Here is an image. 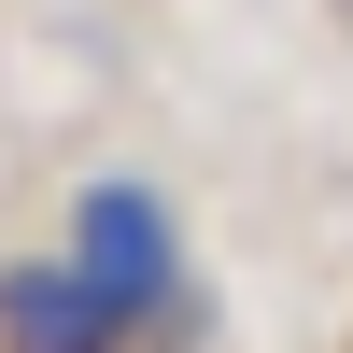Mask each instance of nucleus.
<instances>
[{
	"label": "nucleus",
	"instance_id": "obj_2",
	"mask_svg": "<svg viewBox=\"0 0 353 353\" xmlns=\"http://www.w3.org/2000/svg\"><path fill=\"white\" fill-rule=\"evenodd\" d=\"M128 311L85 283V254H28V269H0V339L14 353H113Z\"/></svg>",
	"mask_w": 353,
	"mask_h": 353
},
{
	"label": "nucleus",
	"instance_id": "obj_1",
	"mask_svg": "<svg viewBox=\"0 0 353 353\" xmlns=\"http://www.w3.org/2000/svg\"><path fill=\"white\" fill-rule=\"evenodd\" d=\"M71 254H85V283H99L113 311H156L170 283H184V226H170V198L156 184H85V212H71Z\"/></svg>",
	"mask_w": 353,
	"mask_h": 353
}]
</instances>
